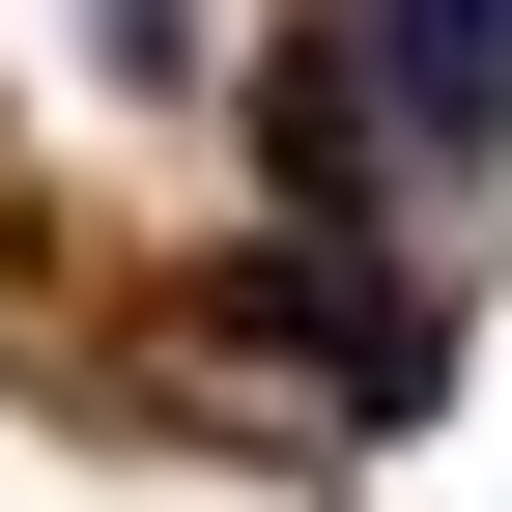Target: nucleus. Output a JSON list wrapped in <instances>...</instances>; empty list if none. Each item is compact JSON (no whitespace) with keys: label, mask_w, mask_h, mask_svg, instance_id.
<instances>
[{"label":"nucleus","mask_w":512,"mask_h":512,"mask_svg":"<svg viewBox=\"0 0 512 512\" xmlns=\"http://www.w3.org/2000/svg\"><path fill=\"white\" fill-rule=\"evenodd\" d=\"M370 86H399L427 143H484L512 114V0H370Z\"/></svg>","instance_id":"obj_1"}]
</instances>
